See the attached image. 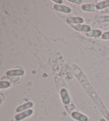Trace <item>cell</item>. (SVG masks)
<instances>
[{
  "instance_id": "obj_20",
  "label": "cell",
  "mask_w": 109,
  "mask_h": 121,
  "mask_svg": "<svg viewBox=\"0 0 109 121\" xmlns=\"http://www.w3.org/2000/svg\"><path fill=\"white\" fill-rule=\"evenodd\" d=\"M15 121H25L24 120H16Z\"/></svg>"
},
{
  "instance_id": "obj_10",
  "label": "cell",
  "mask_w": 109,
  "mask_h": 121,
  "mask_svg": "<svg viewBox=\"0 0 109 121\" xmlns=\"http://www.w3.org/2000/svg\"><path fill=\"white\" fill-rule=\"evenodd\" d=\"M81 9L85 11L94 12L97 10L96 6L93 4H84L81 7Z\"/></svg>"
},
{
  "instance_id": "obj_15",
  "label": "cell",
  "mask_w": 109,
  "mask_h": 121,
  "mask_svg": "<svg viewBox=\"0 0 109 121\" xmlns=\"http://www.w3.org/2000/svg\"><path fill=\"white\" fill-rule=\"evenodd\" d=\"M10 86V83L8 81H1L0 82V88L5 89Z\"/></svg>"
},
{
  "instance_id": "obj_11",
  "label": "cell",
  "mask_w": 109,
  "mask_h": 121,
  "mask_svg": "<svg viewBox=\"0 0 109 121\" xmlns=\"http://www.w3.org/2000/svg\"><path fill=\"white\" fill-rule=\"evenodd\" d=\"M86 35L89 37H99L102 35V32L99 30H91Z\"/></svg>"
},
{
  "instance_id": "obj_8",
  "label": "cell",
  "mask_w": 109,
  "mask_h": 121,
  "mask_svg": "<svg viewBox=\"0 0 109 121\" xmlns=\"http://www.w3.org/2000/svg\"><path fill=\"white\" fill-rule=\"evenodd\" d=\"M74 28L75 30L80 32H88L91 30V27L89 26L86 25H81L78 24L74 26Z\"/></svg>"
},
{
  "instance_id": "obj_14",
  "label": "cell",
  "mask_w": 109,
  "mask_h": 121,
  "mask_svg": "<svg viewBox=\"0 0 109 121\" xmlns=\"http://www.w3.org/2000/svg\"><path fill=\"white\" fill-rule=\"evenodd\" d=\"M4 79V80H9L11 82H16L20 80L19 77H13V76H6L3 77L2 80Z\"/></svg>"
},
{
  "instance_id": "obj_6",
  "label": "cell",
  "mask_w": 109,
  "mask_h": 121,
  "mask_svg": "<svg viewBox=\"0 0 109 121\" xmlns=\"http://www.w3.org/2000/svg\"><path fill=\"white\" fill-rule=\"evenodd\" d=\"M54 9L56 10V11L64 12V13H70V12H71V10L70 8L64 5L55 4L54 5Z\"/></svg>"
},
{
  "instance_id": "obj_9",
  "label": "cell",
  "mask_w": 109,
  "mask_h": 121,
  "mask_svg": "<svg viewBox=\"0 0 109 121\" xmlns=\"http://www.w3.org/2000/svg\"><path fill=\"white\" fill-rule=\"evenodd\" d=\"M25 72L23 70L17 69L9 70L6 73V74L8 76H21L24 74Z\"/></svg>"
},
{
  "instance_id": "obj_12",
  "label": "cell",
  "mask_w": 109,
  "mask_h": 121,
  "mask_svg": "<svg viewBox=\"0 0 109 121\" xmlns=\"http://www.w3.org/2000/svg\"><path fill=\"white\" fill-rule=\"evenodd\" d=\"M109 7V1H104L98 3L96 5L97 9H101L103 8Z\"/></svg>"
},
{
  "instance_id": "obj_17",
  "label": "cell",
  "mask_w": 109,
  "mask_h": 121,
  "mask_svg": "<svg viewBox=\"0 0 109 121\" xmlns=\"http://www.w3.org/2000/svg\"><path fill=\"white\" fill-rule=\"evenodd\" d=\"M71 2H74L75 3H77V4H80L82 2V1H80V0H77V1H74V0H70L69 1Z\"/></svg>"
},
{
  "instance_id": "obj_5",
  "label": "cell",
  "mask_w": 109,
  "mask_h": 121,
  "mask_svg": "<svg viewBox=\"0 0 109 121\" xmlns=\"http://www.w3.org/2000/svg\"><path fill=\"white\" fill-rule=\"evenodd\" d=\"M33 105L34 104L32 102H28V103H25L18 107L17 108L16 112H22L27 109L28 110V109H30V108L33 107Z\"/></svg>"
},
{
  "instance_id": "obj_7",
  "label": "cell",
  "mask_w": 109,
  "mask_h": 121,
  "mask_svg": "<svg viewBox=\"0 0 109 121\" xmlns=\"http://www.w3.org/2000/svg\"><path fill=\"white\" fill-rule=\"evenodd\" d=\"M67 22L70 25L74 24H81L84 22V19L80 17H69L67 19Z\"/></svg>"
},
{
  "instance_id": "obj_2",
  "label": "cell",
  "mask_w": 109,
  "mask_h": 121,
  "mask_svg": "<svg viewBox=\"0 0 109 121\" xmlns=\"http://www.w3.org/2000/svg\"><path fill=\"white\" fill-rule=\"evenodd\" d=\"M60 95L63 103L65 105H68L70 102V99L68 91L66 89L63 88L60 91Z\"/></svg>"
},
{
  "instance_id": "obj_1",
  "label": "cell",
  "mask_w": 109,
  "mask_h": 121,
  "mask_svg": "<svg viewBox=\"0 0 109 121\" xmlns=\"http://www.w3.org/2000/svg\"><path fill=\"white\" fill-rule=\"evenodd\" d=\"M73 72H74L75 76L78 78V80L81 83L85 90L87 92L88 95L91 97L93 101L97 106L101 112L104 116V117L109 121V112L107 109L101 98L98 95L95 89L93 88V87L92 86L91 83L88 81L85 74L83 73L80 69L76 66H75V68L73 69Z\"/></svg>"
},
{
  "instance_id": "obj_4",
  "label": "cell",
  "mask_w": 109,
  "mask_h": 121,
  "mask_svg": "<svg viewBox=\"0 0 109 121\" xmlns=\"http://www.w3.org/2000/svg\"><path fill=\"white\" fill-rule=\"evenodd\" d=\"M71 116L72 117L78 121H88L87 117L83 114H81L79 112H74L71 114Z\"/></svg>"
},
{
  "instance_id": "obj_19",
  "label": "cell",
  "mask_w": 109,
  "mask_h": 121,
  "mask_svg": "<svg viewBox=\"0 0 109 121\" xmlns=\"http://www.w3.org/2000/svg\"><path fill=\"white\" fill-rule=\"evenodd\" d=\"M105 12H109V7H108L106 8V9L105 10Z\"/></svg>"
},
{
  "instance_id": "obj_16",
  "label": "cell",
  "mask_w": 109,
  "mask_h": 121,
  "mask_svg": "<svg viewBox=\"0 0 109 121\" xmlns=\"http://www.w3.org/2000/svg\"><path fill=\"white\" fill-rule=\"evenodd\" d=\"M102 38L104 39H109V32L104 33L102 35Z\"/></svg>"
},
{
  "instance_id": "obj_13",
  "label": "cell",
  "mask_w": 109,
  "mask_h": 121,
  "mask_svg": "<svg viewBox=\"0 0 109 121\" xmlns=\"http://www.w3.org/2000/svg\"><path fill=\"white\" fill-rule=\"evenodd\" d=\"M96 21L98 22H109V16H101L96 19Z\"/></svg>"
},
{
  "instance_id": "obj_3",
  "label": "cell",
  "mask_w": 109,
  "mask_h": 121,
  "mask_svg": "<svg viewBox=\"0 0 109 121\" xmlns=\"http://www.w3.org/2000/svg\"><path fill=\"white\" fill-rule=\"evenodd\" d=\"M33 113V110L32 109H28L24 112H21L20 114L15 116V118L16 120H24V118L30 116Z\"/></svg>"
},
{
  "instance_id": "obj_18",
  "label": "cell",
  "mask_w": 109,
  "mask_h": 121,
  "mask_svg": "<svg viewBox=\"0 0 109 121\" xmlns=\"http://www.w3.org/2000/svg\"><path fill=\"white\" fill-rule=\"evenodd\" d=\"M53 1L55 2H56L58 3H60V4L62 3V1H57V0H54Z\"/></svg>"
}]
</instances>
